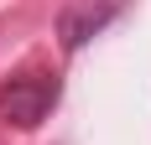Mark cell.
<instances>
[{
    "label": "cell",
    "mask_w": 151,
    "mask_h": 145,
    "mask_svg": "<svg viewBox=\"0 0 151 145\" xmlns=\"http://www.w3.org/2000/svg\"><path fill=\"white\" fill-rule=\"evenodd\" d=\"M52 104H58V78H47V72H21L0 88V119L16 130H37Z\"/></svg>",
    "instance_id": "cell-1"
},
{
    "label": "cell",
    "mask_w": 151,
    "mask_h": 145,
    "mask_svg": "<svg viewBox=\"0 0 151 145\" xmlns=\"http://www.w3.org/2000/svg\"><path fill=\"white\" fill-rule=\"evenodd\" d=\"M115 11H120V0H104V5H94V0H89V5H68V11H63V21H58L63 47H68V52H78L94 31H104V21H109Z\"/></svg>",
    "instance_id": "cell-2"
}]
</instances>
